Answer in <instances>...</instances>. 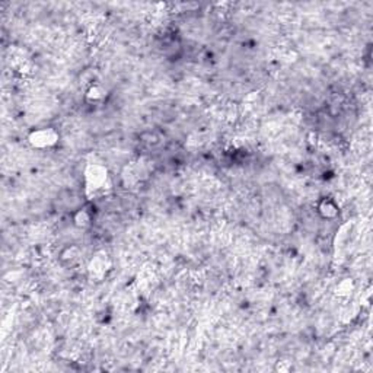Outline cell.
<instances>
[{"label": "cell", "mask_w": 373, "mask_h": 373, "mask_svg": "<svg viewBox=\"0 0 373 373\" xmlns=\"http://www.w3.org/2000/svg\"><path fill=\"white\" fill-rule=\"evenodd\" d=\"M111 185L108 171L100 164H91L85 171V187L88 195L95 197L107 191Z\"/></svg>", "instance_id": "6da1fadb"}, {"label": "cell", "mask_w": 373, "mask_h": 373, "mask_svg": "<svg viewBox=\"0 0 373 373\" xmlns=\"http://www.w3.org/2000/svg\"><path fill=\"white\" fill-rule=\"evenodd\" d=\"M85 96H86V100L89 102L98 104V102H102L107 98V89L100 83H92L91 86L88 88L86 93H85Z\"/></svg>", "instance_id": "277c9868"}, {"label": "cell", "mask_w": 373, "mask_h": 373, "mask_svg": "<svg viewBox=\"0 0 373 373\" xmlns=\"http://www.w3.org/2000/svg\"><path fill=\"white\" fill-rule=\"evenodd\" d=\"M317 210H318L319 216L325 219V220H334L340 214V206H338L337 201L331 199V197H324L322 200L319 201Z\"/></svg>", "instance_id": "3957f363"}, {"label": "cell", "mask_w": 373, "mask_h": 373, "mask_svg": "<svg viewBox=\"0 0 373 373\" xmlns=\"http://www.w3.org/2000/svg\"><path fill=\"white\" fill-rule=\"evenodd\" d=\"M73 223L77 228L85 229L91 226L92 223V214L88 209H79L74 214H73Z\"/></svg>", "instance_id": "5b68a950"}, {"label": "cell", "mask_w": 373, "mask_h": 373, "mask_svg": "<svg viewBox=\"0 0 373 373\" xmlns=\"http://www.w3.org/2000/svg\"><path fill=\"white\" fill-rule=\"evenodd\" d=\"M353 290H355V283H353L351 279H344V280H341V282L338 283L337 289H336L338 296H348Z\"/></svg>", "instance_id": "8992f818"}, {"label": "cell", "mask_w": 373, "mask_h": 373, "mask_svg": "<svg viewBox=\"0 0 373 373\" xmlns=\"http://www.w3.org/2000/svg\"><path fill=\"white\" fill-rule=\"evenodd\" d=\"M58 133L57 130L53 127H40L32 130L29 134H28V142L29 145L32 146L34 149H40V150H44V149H50L58 143Z\"/></svg>", "instance_id": "7a4b0ae2"}, {"label": "cell", "mask_w": 373, "mask_h": 373, "mask_svg": "<svg viewBox=\"0 0 373 373\" xmlns=\"http://www.w3.org/2000/svg\"><path fill=\"white\" fill-rule=\"evenodd\" d=\"M105 260L104 258H95V260H92V264H91V271L95 276H104L105 274Z\"/></svg>", "instance_id": "52a82bcc"}]
</instances>
